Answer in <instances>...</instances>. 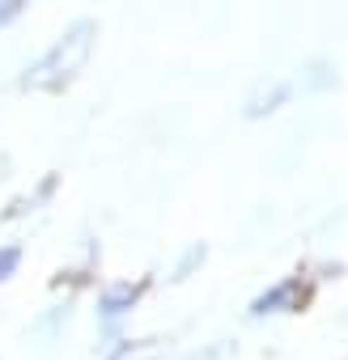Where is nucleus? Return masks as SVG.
<instances>
[{
    "label": "nucleus",
    "mask_w": 348,
    "mask_h": 360,
    "mask_svg": "<svg viewBox=\"0 0 348 360\" xmlns=\"http://www.w3.org/2000/svg\"><path fill=\"white\" fill-rule=\"evenodd\" d=\"M94 43H98V22H94V18H77V22L22 72L18 85L30 89V94H60V89L73 85L77 72L89 64Z\"/></svg>",
    "instance_id": "1"
},
{
    "label": "nucleus",
    "mask_w": 348,
    "mask_h": 360,
    "mask_svg": "<svg viewBox=\"0 0 348 360\" xmlns=\"http://www.w3.org/2000/svg\"><path fill=\"white\" fill-rule=\"evenodd\" d=\"M144 288H149L144 280H136V284H132V280H119V284H106V288L98 292V309H94V314H98V326H106V330H115V326H119V322H123V318H128V314H132V309L140 305V297H144Z\"/></svg>",
    "instance_id": "2"
},
{
    "label": "nucleus",
    "mask_w": 348,
    "mask_h": 360,
    "mask_svg": "<svg viewBox=\"0 0 348 360\" xmlns=\"http://www.w3.org/2000/svg\"><path fill=\"white\" fill-rule=\"evenodd\" d=\"M302 305H306V288H302V280H297V276H289V280L272 284L268 292H259V297L251 301V318H268V314H293V309H302Z\"/></svg>",
    "instance_id": "3"
},
{
    "label": "nucleus",
    "mask_w": 348,
    "mask_h": 360,
    "mask_svg": "<svg viewBox=\"0 0 348 360\" xmlns=\"http://www.w3.org/2000/svg\"><path fill=\"white\" fill-rule=\"evenodd\" d=\"M289 98H293V85H285V81H276L272 89H259V94H255V98L247 102V110H242V115H247V119H263V115H272V110H280V106H285Z\"/></svg>",
    "instance_id": "4"
},
{
    "label": "nucleus",
    "mask_w": 348,
    "mask_h": 360,
    "mask_svg": "<svg viewBox=\"0 0 348 360\" xmlns=\"http://www.w3.org/2000/svg\"><path fill=\"white\" fill-rule=\"evenodd\" d=\"M22 259H26V250L18 242H0V284H9L22 271Z\"/></svg>",
    "instance_id": "5"
},
{
    "label": "nucleus",
    "mask_w": 348,
    "mask_h": 360,
    "mask_svg": "<svg viewBox=\"0 0 348 360\" xmlns=\"http://www.w3.org/2000/svg\"><path fill=\"white\" fill-rule=\"evenodd\" d=\"M35 5V0H0V30H5V26H13L26 9Z\"/></svg>",
    "instance_id": "6"
},
{
    "label": "nucleus",
    "mask_w": 348,
    "mask_h": 360,
    "mask_svg": "<svg viewBox=\"0 0 348 360\" xmlns=\"http://www.w3.org/2000/svg\"><path fill=\"white\" fill-rule=\"evenodd\" d=\"M204 255H209V250H204V242H196V246H187V255L179 259V267H174V280H187V271H192L196 263H204Z\"/></svg>",
    "instance_id": "7"
}]
</instances>
